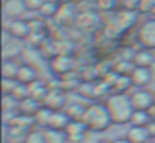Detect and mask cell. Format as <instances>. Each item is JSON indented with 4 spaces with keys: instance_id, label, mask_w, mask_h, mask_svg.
<instances>
[{
    "instance_id": "cell-1",
    "label": "cell",
    "mask_w": 155,
    "mask_h": 143,
    "mask_svg": "<svg viewBox=\"0 0 155 143\" xmlns=\"http://www.w3.org/2000/svg\"><path fill=\"white\" fill-rule=\"evenodd\" d=\"M105 105H107L108 112L112 115L114 125H127V123H130L132 115L135 112L130 95H127V93H115V95L108 96Z\"/></svg>"
},
{
    "instance_id": "cell-2",
    "label": "cell",
    "mask_w": 155,
    "mask_h": 143,
    "mask_svg": "<svg viewBox=\"0 0 155 143\" xmlns=\"http://www.w3.org/2000/svg\"><path fill=\"white\" fill-rule=\"evenodd\" d=\"M84 122L87 123L88 130L94 133H102L114 125L112 115L105 103H92V105H88L87 112L84 115Z\"/></svg>"
},
{
    "instance_id": "cell-3",
    "label": "cell",
    "mask_w": 155,
    "mask_h": 143,
    "mask_svg": "<svg viewBox=\"0 0 155 143\" xmlns=\"http://www.w3.org/2000/svg\"><path fill=\"white\" fill-rule=\"evenodd\" d=\"M5 32L15 40H24V38H28L34 30H32L30 20L15 18V20H8V22L5 23Z\"/></svg>"
},
{
    "instance_id": "cell-4",
    "label": "cell",
    "mask_w": 155,
    "mask_h": 143,
    "mask_svg": "<svg viewBox=\"0 0 155 143\" xmlns=\"http://www.w3.org/2000/svg\"><path fill=\"white\" fill-rule=\"evenodd\" d=\"M137 40L143 48L155 50V18H147L137 30Z\"/></svg>"
},
{
    "instance_id": "cell-5",
    "label": "cell",
    "mask_w": 155,
    "mask_h": 143,
    "mask_svg": "<svg viewBox=\"0 0 155 143\" xmlns=\"http://www.w3.org/2000/svg\"><path fill=\"white\" fill-rule=\"evenodd\" d=\"M132 105L135 110H150L155 105V92L148 88H137L135 92L130 93Z\"/></svg>"
},
{
    "instance_id": "cell-6",
    "label": "cell",
    "mask_w": 155,
    "mask_h": 143,
    "mask_svg": "<svg viewBox=\"0 0 155 143\" xmlns=\"http://www.w3.org/2000/svg\"><path fill=\"white\" fill-rule=\"evenodd\" d=\"M68 105L67 102V93L62 88H50L47 98L44 100V106L50 108L52 112H57V110H65V106Z\"/></svg>"
},
{
    "instance_id": "cell-7",
    "label": "cell",
    "mask_w": 155,
    "mask_h": 143,
    "mask_svg": "<svg viewBox=\"0 0 155 143\" xmlns=\"http://www.w3.org/2000/svg\"><path fill=\"white\" fill-rule=\"evenodd\" d=\"M132 83L135 88H147L152 82H153V75H152L150 67H135L134 72L130 73Z\"/></svg>"
},
{
    "instance_id": "cell-8",
    "label": "cell",
    "mask_w": 155,
    "mask_h": 143,
    "mask_svg": "<svg viewBox=\"0 0 155 143\" xmlns=\"http://www.w3.org/2000/svg\"><path fill=\"white\" fill-rule=\"evenodd\" d=\"M25 12H28L25 7L24 0H4V17L5 18H22L25 15Z\"/></svg>"
},
{
    "instance_id": "cell-9",
    "label": "cell",
    "mask_w": 155,
    "mask_h": 143,
    "mask_svg": "<svg viewBox=\"0 0 155 143\" xmlns=\"http://www.w3.org/2000/svg\"><path fill=\"white\" fill-rule=\"evenodd\" d=\"M38 76H40V72L34 63H22L17 73V80L20 83H25V85H32L34 82L38 80Z\"/></svg>"
},
{
    "instance_id": "cell-10",
    "label": "cell",
    "mask_w": 155,
    "mask_h": 143,
    "mask_svg": "<svg viewBox=\"0 0 155 143\" xmlns=\"http://www.w3.org/2000/svg\"><path fill=\"white\" fill-rule=\"evenodd\" d=\"M127 140L130 143H150L152 141V133L148 130V126H134L127 130L125 133Z\"/></svg>"
},
{
    "instance_id": "cell-11",
    "label": "cell",
    "mask_w": 155,
    "mask_h": 143,
    "mask_svg": "<svg viewBox=\"0 0 155 143\" xmlns=\"http://www.w3.org/2000/svg\"><path fill=\"white\" fill-rule=\"evenodd\" d=\"M50 67H52V72H55L57 75H65V73L70 72L75 67V62H74L72 57L60 55V57H55V58L52 60Z\"/></svg>"
},
{
    "instance_id": "cell-12",
    "label": "cell",
    "mask_w": 155,
    "mask_h": 143,
    "mask_svg": "<svg viewBox=\"0 0 155 143\" xmlns=\"http://www.w3.org/2000/svg\"><path fill=\"white\" fill-rule=\"evenodd\" d=\"M132 62L135 67H152L155 63V52L150 48H140L134 53Z\"/></svg>"
},
{
    "instance_id": "cell-13",
    "label": "cell",
    "mask_w": 155,
    "mask_h": 143,
    "mask_svg": "<svg viewBox=\"0 0 155 143\" xmlns=\"http://www.w3.org/2000/svg\"><path fill=\"white\" fill-rule=\"evenodd\" d=\"M70 116L67 115L65 110H57V112H52L50 120H48V126L47 128H54V130H65L70 123Z\"/></svg>"
},
{
    "instance_id": "cell-14",
    "label": "cell",
    "mask_w": 155,
    "mask_h": 143,
    "mask_svg": "<svg viewBox=\"0 0 155 143\" xmlns=\"http://www.w3.org/2000/svg\"><path fill=\"white\" fill-rule=\"evenodd\" d=\"M42 106H44V103H42V102H38L37 98H34V96H28V98L20 100V105H18V113L35 116V113H37Z\"/></svg>"
},
{
    "instance_id": "cell-15",
    "label": "cell",
    "mask_w": 155,
    "mask_h": 143,
    "mask_svg": "<svg viewBox=\"0 0 155 143\" xmlns=\"http://www.w3.org/2000/svg\"><path fill=\"white\" fill-rule=\"evenodd\" d=\"M30 132H25L17 126H7L5 128V143H25Z\"/></svg>"
},
{
    "instance_id": "cell-16",
    "label": "cell",
    "mask_w": 155,
    "mask_h": 143,
    "mask_svg": "<svg viewBox=\"0 0 155 143\" xmlns=\"http://www.w3.org/2000/svg\"><path fill=\"white\" fill-rule=\"evenodd\" d=\"M20 65L22 63H18L17 58H4V63H2V78H17Z\"/></svg>"
},
{
    "instance_id": "cell-17",
    "label": "cell",
    "mask_w": 155,
    "mask_h": 143,
    "mask_svg": "<svg viewBox=\"0 0 155 143\" xmlns=\"http://www.w3.org/2000/svg\"><path fill=\"white\" fill-rule=\"evenodd\" d=\"M48 92H50V88L47 86V83L40 82V80H37V82H34L30 85V96L37 98L38 102H42V103H44V100L47 98Z\"/></svg>"
},
{
    "instance_id": "cell-18",
    "label": "cell",
    "mask_w": 155,
    "mask_h": 143,
    "mask_svg": "<svg viewBox=\"0 0 155 143\" xmlns=\"http://www.w3.org/2000/svg\"><path fill=\"white\" fill-rule=\"evenodd\" d=\"M67 136L65 130L45 128V143H67Z\"/></svg>"
},
{
    "instance_id": "cell-19",
    "label": "cell",
    "mask_w": 155,
    "mask_h": 143,
    "mask_svg": "<svg viewBox=\"0 0 155 143\" xmlns=\"http://www.w3.org/2000/svg\"><path fill=\"white\" fill-rule=\"evenodd\" d=\"M152 122V116L147 110H135L134 115H132L130 125L134 126H148Z\"/></svg>"
},
{
    "instance_id": "cell-20",
    "label": "cell",
    "mask_w": 155,
    "mask_h": 143,
    "mask_svg": "<svg viewBox=\"0 0 155 143\" xmlns=\"http://www.w3.org/2000/svg\"><path fill=\"white\" fill-rule=\"evenodd\" d=\"M65 133L67 135H84V133H90V130L84 120H72L65 128Z\"/></svg>"
},
{
    "instance_id": "cell-21",
    "label": "cell",
    "mask_w": 155,
    "mask_h": 143,
    "mask_svg": "<svg viewBox=\"0 0 155 143\" xmlns=\"http://www.w3.org/2000/svg\"><path fill=\"white\" fill-rule=\"evenodd\" d=\"M65 112L70 116V120H84V115L87 112V106L80 105V103H68L65 106Z\"/></svg>"
},
{
    "instance_id": "cell-22",
    "label": "cell",
    "mask_w": 155,
    "mask_h": 143,
    "mask_svg": "<svg viewBox=\"0 0 155 143\" xmlns=\"http://www.w3.org/2000/svg\"><path fill=\"white\" fill-rule=\"evenodd\" d=\"M50 115H52V110L47 108V106H42V108L35 113V116H34L37 128H42V130L47 128V126H48V120H50Z\"/></svg>"
},
{
    "instance_id": "cell-23",
    "label": "cell",
    "mask_w": 155,
    "mask_h": 143,
    "mask_svg": "<svg viewBox=\"0 0 155 143\" xmlns=\"http://www.w3.org/2000/svg\"><path fill=\"white\" fill-rule=\"evenodd\" d=\"M20 100L14 95H2V112H18Z\"/></svg>"
},
{
    "instance_id": "cell-24",
    "label": "cell",
    "mask_w": 155,
    "mask_h": 143,
    "mask_svg": "<svg viewBox=\"0 0 155 143\" xmlns=\"http://www.w3.org/2000/svg\"><path fill=\"white\" fill-rule=\"evenodd\" d=\"M58 12H60V5H58L57 2H48V0H45V3L40 8V15L44 17V18L54 17V15H57Z\"/></svg>"
},
{
    "instance_id": "cell-25",
    "label": "cell",
    "mask_w": 155,
    "mask_h": 143,
    "mask_svg": "<svg viewBox=\"0 0 155 143\" xmlns=\"http://www.w3.org/2000/svg\"><path fill=\"white\" fill-rule=\"evenodd\" d=\"M25 143H45V130L42 128H34L27 136Z\"/></svg>"
},
{
    "instance_id": "cell-26",
    "label": "cell",
    "mask_w": 155,
    "mask_h": 143,
    "mask_svg": "<svg viewBox=\"0 0 155 143\" xmlns=\"http://www.w3.org/2000/svg\"><path fill=\"white\" fill-rule=\"evenodd\" d=\"M18 80L17 78H2V95H12L17 88Z\"/></svg>"
},
{
    "instance_id": "cell-27",
    "label": "cell",
    "mask_w": 155,
    "mask_h": 143,
    "mask_svg": "<svg viewBox=\"0 0 155 143\" xmlns=\"http://www.w3.org/2000/svg\"><path fill=\"white\" fill-rule=\"evenodd\" d=\"M12 95H14L17 100L28 98V96H30V85H25V83H20V82H18L17 88L14 90V93H12Z\"/></svg>"
},
{
    "instance_id": "cell-28",
    "label": "cell",
    "mask_w": 155,
    "mask_h": 143,
    "mask_svg": "<svg viewBox=\"0 0 155 143\" xmlns=\"http://www.w3.org/2000/svg\"><path fill=\"white\" fill-rule=\"evenodd\" d=\"M25 7L28 12H40L42 5L45 3V0H24Z\"/></svg>"
},
{
    "instance_id": "cell-29",
    "label": "cell",
    "mask_w": 155,
    "mask_h": 143,
    "mask_svg": "<svg viewBox=\"0 0 155 143\" xmlns=\"http://www.w3.org/2000/svg\"><path fill=\"white\" fill-rule=\"evenodd\" d=\"M138 8L142 12H152L155 8V0H138Z\"/></svg>"
},
{
    "instance_id": "cell-30",
    "label": "cell",
    "mask_w": 155,
    "mask_h": 143,
    "mask_svg": "<svg viewBox=\"0 0 155 143\" xmlns=\"http://www.w3.org/2000/svg\"><path fill=\"white\" fill-rule=\"evenodd\" d=\"M88 140V133L84 135H68L67 136V143H87Z\"/></svg>"
},
{
    "instance_id": "cell-31",
    "label": "cell",
    "mask_w": 155,
    "mask_h": 143,
    "mask_svg": "<svg viewBox=\"0 0 155 143\" xmlns=\"http://www.w3.org/2000/svg\"><path fill=\"white\" fill-rule=\"evenodd\" d=\"M112 143H130L127 140V136H120V138H115V140H112Z\"/></svg>"
},
{
    "instance_id": "cell-32",
    "label": "cell",
    "mask_w": 155,
    "mask_h": 143,
    "mask_svg": "<svg viewBox=\"0 0 155 143\" xmlns=\"http://www.w3.org/2000/svg\"><path fill=\"white\" fill-rule=\"evenodd\" d=\"M148 113H150V116H152V120H155V105L152 106L150 110H148Z\"/></svg>"
},
{
    "instance_id": "cell-33",
    "label": "cell",
    "mask_w": 155,
    "mask_h": 143,
    "mask_svg": "<svg viewBox=\"0 0 155 143\" xmlns=\"http://www.w3.org/2000/svg\"><path fill=\"white\" fill-rule=\"evenodd\" d=\"M150 68H152V75H153V82H155V63L150 67Z\"/></svg>"
},
{
    "instance_id": "cell-34",
    "label": "cell",
    "mask_w": 155,
    "mask_h": 143,
    "mask_svg": "<svg viewBox=\"0 0 155 143\" xmlns=\"http://www.w3.org/2000/svg\"><path fill=\"white\" fill-rule=\"evenodd\" d=\"M97 143H112V140H98Z\"/></svg>"
},
{
    "instance_id": "cell-35",
    "label": "cell",
    "mask_w": 155,
    "mask_h": 143,
    "mask_svg": "<svg viewBox=\"0 0 155 143\" xmlns=\"http://www.w3.org/2000/svg\"><path fill=\"white\" fill-rule=\"evenodd\" d=\"M152 13H153V15H155V8H153V10H152Z\"/></svg>"
}]
</instances>
